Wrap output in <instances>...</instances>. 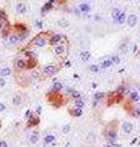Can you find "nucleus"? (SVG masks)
<instances>
[{
    "label": "nucleus",
    "instance_id": "obj_1",
    "mask_svg": "<svg viewBox=\"0 0 140 147\" xmlns=\"http://www.w3.org/2000/svg\"><path fill=\"white\" fill-rule=\"evenodd\" d=\"M47 98L48 101L52 103V104H55V106H59L60 103L63 102V98H62V96L59 94L58 92H53V93H49L47 96Z\"/></svg>",
    "mask_w": 140,
    "mask_h": 147
},
{
    "label": "nucleus",
    "instance_id": "obj_2",
    "mask_svg": "<svg viewBox=\"0 0 140 147\" xmlns=\"http://www.w3.org/2000/svg\"><path fill=\"white\" fill-rule=\"evenodd\" d=\"M57 71H58V68L54 66V65H46L43 68V72L46 74V75H48V76L54 75V74H57Z\"/></svg>",
    "mask_w": 140,
    "mask_h": 147
},
{
    "label": "nucleus",
    "instance_id": "obj_3",
    "mask_svg": "<svg viewBox=\"0 0 140 147\" xmlns=\"http://www.w3.org/2000/svg\"><path fill=\"white\" fill-rule=\"evenodd\" d=\"M27 123H28V124H27V126H28V128H31V126H36V125H38V124L41 123V119H39V116H37V115H31Z\"/></svg>",
    "mask_w": 140,
    "mask_h": 147
},
{
    "label": "nucleus",
    "instance_id": "obj_4",
    "mask_svg": "<svg viewBox=\"0 0 140 147\" xmlns=\"http://www.w3.org/2000/svg\"><path fill=\"white\" fill-rule=\"evenodd\" d=\"M133 128H134V126H133V124H131V123H129V121H125V123H123V124H122V130H123L124 134H127V135L131 134Z\"/></svg>",
    "mask_w": 140,
    "mask_h": 147
},
{
    "label": "nucleus",
    "instance_id": "obj_5",
    "mask_svg": "<svg viewBox=\"0 0 140 147\" xmlns=\"http://www.w3.org/2000/svg\"><path fill=\"white\" fill-rule=\"evenodd\" d=\"M15 68L19 69V70L27 69V63L24 60V59H16V60H15Z\"/></svg>",
    "mask_w": 140,
    "mask_h": 147
},
{
    "label": "nucleus",
    "instance_id": "obj_6",
    "mask_svg": "<svg viewBox=\"0 0 140 147\" xmlns=\"http://www.w3.org/2000/svg\"><path fill=\"white\" fill-rule=\"evenodd\" d=\"M32 44H34L37 47H43V46H46V39H44L42 36H37L36 38H33Z\"/></svg>",
    "mask_w": 140,
    "mask_h": 147
},
{
    "label": "nucleus",
    "instance_id": "obj_7",
    "mask_svg": "<svg viewBox=\"0 0 140 147\" xmlns=\"http://www.w3.org/2000/svg\"><path fill=\"white\" fill-rule=\"evenodd\" d=\"M117 137H118L117 132L114 130H111V131L107 132V138H108V141H109L111 145H114V142L117 141Z\"/></svg>",
    "mask_w": 140,
    "mask_h": 147
},
{
    "label": "nucleus",
    "instance_id": "obj_8",
    "mask_svg": "<svg viewBox=\"0 0 140 147\" xmlns=\"http://www.w3.org/2000/svg\"><path fill=\"white\" fill-rule=\"evenodd\" d=\"M127 22H128V26H129V27H134V26L136 25V22H138L136 15H129Z\"/></svg>",
    "mask_w": 140,
    "mask_h": 147
},
{
    "label": "nucleus",
    "instance_id": "obj_9",
    "mask_svg": "<svg viewBox=\"0 0 140 147\" xmlns=\"http://www.w3.org/2000/svg\"><path fill=\"white\" fill-rule=\"evenodd\" d=\"M16 11H17L19 14H21V15H24V14L27 11V7H26V5H25L24 3H19V4L16 5Z\"/></svg>",
    "mask_w": 140,
    "mask_h": 147
},
{
    "label": "nucleus",
    "instance_id": "obj_10",
    "mask_svg": "<svg viewBox=\"0 0 140 147\" xmlns=\"http://www.w3.org/2000/svg\"><path fill=\"white\" fill-rule=\"evenodd\" d=\"M129 96H130L131 102H138V101L140 99V96H139V92H138V91H131V92L129 93Z\"/></svg>",
    "mask_w": 140,
    "mask_h": 147
},
{
    "label": "nucleus",
    "instance_id": "obj_11",
    "mask_svg": "<svg viewBox=\"0 0 140 147\" xmlns=\"http://www.w3.org/2000/svg\"><path fill=\"white\" fill-rule=\"evenodd\" d=\"M70 114L72 116H81V115H82V109H81V108H75V109L70 110Z\"/></svg>",
    "mask_w": 140,
    "mask_h": 147
},
{
    "label": "nucleus",
    "instance_id": "obj_12",
    "mask_svg": "<svg viewBox=\"0 0 140 147\" xmlns=\"http://www.w3.org/2000/svg\"><path fill=\"white\" fill-rule=\"evenodd\" d=\"M81 60L82 61H87L88 59H90V56H91V54H90V51H87V50H85V51H81Z\"/></svg>",
    "mask_w": 140,
    "mask_h": 147
},
{
    "label": "nucleus",
    "instance_id": "obj_13",
    "mask_svg": "<svg viewBox=\"0 0 140 147\" xmlns=\"http://www.w3.org/2000/svg\"><path fill=\"white\" fill-rule=\"evenodd\" d=\"M60 39H62V34L57 33V34H54V36L50 38V43H52V44H57L58 42H60Z\"/></svg>",
    "mask_w": 140,
    "mask_h": 147
},
{
    "label": "nucleus",
    "instance_id": "obj_14",
    "mask_svg": "<svg viewBox=\"0 0 140 147\" xmlns=\"http://www.w3.org/2000/svg\"><path fill=\"white\" fill-rule=\"evenodd\" d=\"M0 75H1L3 77L11 75V69H10V68H3L1 70H0Z\"/></svg>",
    "mask_w": 140,
    "mask_h": 147
},
{
    "label": "nucleus",
    "instance_id": "obj_15",
    "mask_svg": "<svg viewBox=\"0 0 140 147\" xmlns=\"http://www.w3.org/2000/svg\"><path fill=\"white\" fill-rule=\"evenodd\" d=\"M62 88H63V85L60 82H54L53 86H52V91H53V92H59Z\"/></svg>",
    "mask_w": 140,
    "mask_h": 147
},
{
    "label": "nucleus",
    "instance_id": "obj_16",
    "mask_svg": "<svg viewBox=\"0 0 140 147\" xmlns=\"http://www.w3.org/2000/svg\"><path fill=\"white\" fill-rule=\"evenodd\" d=\"M20 103H21V96L15 94L14 97H12V104L17 107V106H20Z\"/></svg>",
    "mask_w": 140,
    "mask_h": 147
},
{
    "label": "nucleus",
    "instance_id": "obj_17",
    "mask_svg": "<svg viewBox=\"0 0 140 147\" xmlns=\"http://www.w3.org/2000/svg\"><path fill=\"white\" fill-rule=\"evenodd\" d=\"M39 141V137H38V135H37V132H34V134H32L31 136H29V142L31 143H37Z\"/></svg>",
    "mask_w": 140,
    "mask_h": 147
},
{
    "label": "nucleus",
    "instance_id": "obj_18",
    "mask_svg": "<svg viewBox=\"0 0 140 147\" xmlns=\"http://www.w3.org/2000/svg\"><path fill=\"white\" fill-rule=\"evenodd\" d=\"M112 64H113L112 60H111V59H107V60H103V61H102L101 68H102V69H107V68H109V66L112 65Z\"/></svg>",
    "mask_w": 140,
    "mask_h": 147
},
{
    "label": "nucleus",
    "instance_id": "obj_19",
    "mask_svg": "<svg viewBox=\"0 0 140 147\" xmlns=\"http://www.w3.org/2000/svg\"><path fill=\"white\" fill-rule=\"evenodd\" d=\"M64 47L63 46H57L55 48H54V53H55V55H62L63 53H64Z\"/></svg>",
    "mask_w": 140,
    "mask_h": 147
},
{
    "label": "nucleus",
    "instance_id": "obj_20",
    "mask_svg": "<svg viewBox=\"0 0 140 147\" xmlns=\"http://www.w3.org/2000/svg\"><path fill=\"white\" fill-rule=\"evenodd\" d=\"M121 12H122V11H121L119 9H117V7H116V9H113V10H112V17H113V20L117 21L118 17H119V15H121Z\"/></svg>",
    "mask_w": 140,
    "mask_h": 147
},
{
    "label": "nucleus",
    "instance_id": "obj_21",
    "mask_svg": "<svg viewBox=\"0 0 140 147\" xmlns=\"http://www.w3.org/2000/svg\"><path fill=\"white\" fill-rule=\"evenodd\" d=\"M74 104H75V108H81L82 109V107L85 106V103H84V101L82 99H75V102H74Z\"/></svg>",
    "mask_w": 140,
    "mask_h": 147
},
{
    "label": "nucleus",
    "instance_id": "obj_22",
    "mask_svg": "<svg viewBox=\"0 0 140 147\" xmlns=\"http://www.w3.org/2000/svg\"><path fill=\"white\" fill-rule=\"evenodd\" d=\"M80 10L82 11V12H88L90 11V5L88 4H80Z\"/></svg>",
    "mask_w": 140,
    "mask_h": 147
},
{
    "label": "nucleus",
    "instance_id": "obj_23",
    "mask_svg": "<svg viewBox=\"0 0 140 147\" xmlns=\"http://www.w3.org/2000/svg\"><path fill=\"white\" fill-rule=\"evenodd\" d=\"M54 141H55V137L53 135H47L46 137H44V142H46V143H52Z\"/></svg>",
    "mask_w": 140,
    "mask_h": 147
},
{
    "label": "nucleus",
    "instance_id": "obj_24",
    "mask_svg": "<svg viewBox=\"0 0 140 147\" xmlns=\"http://www.w3.org/2000/svg\"><path fill=\"white\" fill-rule=\"evenodd\" d=\"M9 29H10V25L6 22V23L4 25V27H3V36L4 37H6L7 34H9Z\"/></svg>",
    "mask_w": 140,
    "mask_h": 147
},
{
    "label": "nucleus",
    "instance_id": "obj_25",
    "mask_svg": "<svg viewBox=\"0 0 140 147\" xmlns=\"http://www.w3.org/2000/svg\"><path fill=\"white\" fill-rule=\"evenodd\" d=\"M19 39H20V38H19V36H17V34H11V36H10V38H9V41H10V43H11V44L17 43V42H19Z\"/></svg>",
    "mask_w": 140,
    "mask_h": 147
},
{
    "label": "nucleus",
    "instance_id": "obj_26",
    "mask_svg": "<svg viewBox=\"0 0 140 147\" xmlns=\"http://www.w3.org/2000/svg\"><path fill=\"white\" fill-rule=\"evenodd\" d=\"M26 63H27V69H32V68H34L36 64H37V61L34 60V59H29V60L26 61Z\"/></svg>",
    "mask_w": 140,
    "mask_h": 147
},
{
    "label": "nucleus",
    "instance_id": "obj_27",
    "mask_svg": "<svg viewBox=\"0 0 140 147\" xmlns=\"http://www.w3.org/2000/svg\"><path fill=\"white\" fill-rule=\"evenodd\" d=\"M70 129H71L70 124H65L64 126L62 128V132H63V134H69V132H70Z\"/></svg>",
    "mask_w": 140,
    "mask_h": 147
},
{
    "label": "nucleus",
    "instance_id": "obj_28",
    "mask_svg": "<svg viewBox=\"0 0 140 147\" xmlns=\"http://www.w3.org/2000/svg\"><path fill=\"white\" fill-rule=\"evenodd\" d=\"M52 7H53V5H52L50 3H47L46 5H44L43 7H42V14H44V12H47V11H49Z\"/></svg>",
    "mask_w": 140,
    "mask_h": 147
},
{
    "label": "nucleus",
    "instance_id": "obj_29",
    "mask_svg": "<svg viewBox=\"0 0 140 147\" xmlns=\"http://www.w3.org/2000/svg\"><path fill=\"white\" fill-rule=\"evenodd\" d=\"M124 21H125V12H121L119 17H118V20H117V22H118V23H124Z\"/></svg>",
    "mask_w": 140,
    "mask_h": 147
},
{
    "label": "nucleus",
    "instance_id": "obj_30",
    "mask_svg": "<svg viewBox=\"0 0 140 147\" xmlns=\"http://www.w3.org/2000/svg\"><path fill=\"white\" fill-rule=\"evenodd\" d=\"M111 60H112V63H113V64H116V65H117V64H119V63H121V58L118 56V55H113Z\"/></svg>",
    "mask_w": 140,
    "mask_h": 147
},
{
    "label": "nucleus",
    "instance_id": "obj_31",
    "mask_svg": "<svg viewBox=\"0 0 140 147\" xmlns=\"http://www.w3.org/2000/svg\"><path fill=\"white\" fill-rule=\"evenodd\" d=\"M58 23H59V26H60V27H66V26L69 25V22L66 21V20H59Z\"/></svg>",
    "mask_w": 140,
    "mask_h": 147
},
{
    "label": "nucleus",
    "instance_id": "obj_32",
    "mask_svg": "<svg viewBox=\"0 0 140 147\" xmlns=\"http://www.w3.org/2000/svg\"><path fill=\"white\" fill-rule=\"evenodd\" d=\"M103 97H105V93H103V92H98V93L95 94V101L97 102L98 99H101V98H103Z\"/></svg>",
    "mask_w": 140,
    "mask_h": 147
},
{
    "label": "nucleus",
    "instance_id": "obj_33",
    "mask_svg": "<svg viewBox=\"0 0 140 147\" xmlns=\"http://www.w3.org/2000/svg\"><path fill=\"white\" fill-rule=\"evenodd\" d=\"M71 96L75 99H79L80 98V92H77V91H71Z\"/></svg>",
    "mask_w": 140,
    "mask_h": 147
},
{
    "label": "nucleus",
    "instance_id": "obj_34",
    "mask_svg": "<svg viewBox=\"0 0 140 147\" xmlns=\"http://www.w3.org/2000/svg\"><path fill=\"white\" fill-rule=\"evenodd\" d=\"M26 55H27L29 59H34L36 53H34V51H26Z\"/></svg>",
    "mask_w": 140,
    "mask_h": 147
},
{
    "label": "nucleus",
    "instance_id": "obj_35",
    "mask_svg": "<svg viewBox=\"0 0 140 147\" xmlns=\"http://www.w3.org/2000/svg\"><path fill=\"white\" fill-rule=\"evenodd\" d=\"M90 71L91 72H98V66L97 65H91L90 66Z\"/></svg>",
    "mask_w": 140,
    "mask_h": 147
},
{
    "label": "nucleus",
    "instance_id": "obj_36",
    "mask_svg": "<svg viewBox=\"0 0 140 147\" xmlns=\"http://www.w3.org/2000/svg\"><path fill=\"white\" fill-rule=\"evenodd\" d=\"M134 116H138V118H140V107L135 108V110H134Z\"/></svg>",
    "mask_w": 140,
    "mask_h": 147
},
{
    "label": "nucleus",
    "instance_id": "obj_37",
    "mask_svg": "<svg viewBox=\"0 0 140 147\" xmlns=\"http://www.w3.org/2000/svg\"><path fill=\"white\" fill-rule=\"evenodd\" d=\"M6 18V15H5V11H0V21H3Z\"/></svg>",
    "mask_w": 140,
    "mask_h": 147
},
{
    "label": "nucleus",
    "instance_id": "obj_38",
    "mask_svg": "<svg viewBox=\"0 0 140 147\" xmlns=\"http://www.w3.org/2000/svg\"><path fill=\"white\" fill-rule=\"evenodd\" d=\"M5 80H4V77H1V78H0V88H1V87H4L5 86Z\"/></svg>",
    "mask_w": 140,
    "mask_h": 147
},
{
    "label": "nucleus",
    "instance_id": "obj_39",
    "mask_svg": "<svg viewBox=\"0 0 140 147\" xmlns=\"http://www.w3.org/2000/svg\"><path fill=\"white\" fill-rule=\"evenodd\" d=\"M0 147H7V142L1 140V141H0Z\"/></svg>",
    "mask_w": 140,
    "mask_h": 147
},
{
    "label": "nucleus",
    "instance_id": "obj_40",
    "mask_svg": "<svg viewBox=\"0 0 140 147\" xmlns=\"http://www.w3.org/2000/svg\"><path fill=\"white\" fill-rule=\"evenodd\" d=\"M36 26L38 27V28H42V27H43V23H42L41 21H37V22H36Z\"/></svg>",
    "mask_w": 140,
    "mask_h": 147
},
{
    "label": "nucleus",
    "instance_id": "obj_41",
    "mask_svg": "<svg viewBox=\"0 0 140 147\" xmlns=\"http://www.w3.org/2000/svg\"><path fill=\"white\" fill-rule=\"evenodd\" d=\"M31 115H32L31 110H27V112H26V118H27V119H29V116H31Z\"/></svg>",
    "mask_w": 140,
    "mask_h": 147
},
{
    "label": "nucleus",
    "instance_id": "obj_42",
    "mask_svg": "<svg viewBox=\"0 0 140 147\" xmlns=\"http://www.w3.org/2000/svg\"><path fill=\"white\" fill-rule=\"evenodd\" d=\"M4 110H5V106L3 103H0V112H4Z\"/></svg>",
    "mask_w": 140,
    "mask_h": 147
},
{
    "label": "nucleus",
    "instance_id": "obj_43",
    "mask_svg": "<svg viewBox=\"0 0 140 147\" xmlns=\"http://www.w3.org/2000/svg\"><path fill=\"white\" fill-rule=\"evenodd\" d=\"M37 114H41V107L37 108Z\"/></svg>",
    "mask_w": 140,
    "mask_h": 147
},
{
    "label": "nucleus",
    "instance_id": "obj_44",
    "mask_svg": "<svg viewBox=\"0 0 140 147\" xmlns=\"http://www.w3.org/2000/svg\"><path fill=\"white\" fill-rule=\"evenodd\" d=\"M54 1H55V0H49V3H50V4H53Z\"/></svg>",
    "mask_w": 140,
    "mask_h": 147
}]
</instances>
